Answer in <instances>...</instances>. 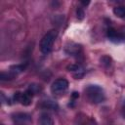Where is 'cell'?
<instances>
[{
    "label": "cell",
    "mask_w": 125,
    "mask_h": 125,
    "mask_svg": "<svg viewBox=\"0 0 125 125\" xmlns=\"http://www.w3.org/2000/svg\"><path fill=\"white\" fill-rule=\"evenodd\" d=\"M85 93H86V96H87L88 100L92 104L103 103L105 99L104 92L103 88L98 86V85H89L85 89Z\"/></svg>",
    "instance_id": "cell-1"
},
{
    "label": "cell",
    "mask_w": 125,
    "mask_h": 125,
    "mask_svg": "<svg viewBox=\"0 0 125 125\" xmlns=\"http://www.w3.org/2000/svg\"><path fill=\"white\" fill-rule=\"evenodd\" d=\"M57 37H58V31L56 29L49 30L43 36V38L40 41V46H39L40 47V51H41L42 54L47 55L52 51L54 42L57 39Z\"/></svg>",
    "instance_id": "cell-2"
},
{
    "label": "cell",
    "mask_w": 125,
    "mask_h": 125,
    "mask_svg": "<svg viewBox=\"0 0 125 125\" xmlns=\"http://www.w3.org/2000/svg\"><path fill=\"white\" fill-rule=\"evenodd\" d=\"M68 88V81L64 78H59L55 80L51 85V92L53 94L59 95L63 93Z\"/></svg>",
    "instance_id": "cell-3"
},
{
    "label": "cell",
    "mask_w": 125,
    "mask_h": 125,
    "mask_svg": "<svg viewBox=\"0 0 125 125\" xmlns=\"http://www.w3.org/2000/svg\"><path fill=\"white\" fill-rule=\"evenodd\" d=\"M13 121L16 125H28L31 122V116L27 113L18 112L13 114Z\"/></svg>",
    "instance_id": "cell-4"
},
{
    "label": "cell",
    "mask_w": 125,
    "mask_h": 125,
    "mask_svg": "<svg viewBox=\"0 0 125 125\" xmlns=\"http://www.w3.org/2000/svg\"><path fill=\"white\" fill-rule=\"evenodd\" d=\"M106 35L107 37L109 38L110 41L114 42V43H119L121 41H124L125 40V35L122 34V33H119L118 31H116L114 28L112 27H109L106 31Z\"/></svg>",
    "instance_id": "cell-5"
},
{
    "label": "cell",
    "mask_w": 125,
    "mask_h": 125,
    "mask_svg": "<svg viewBox=\"0 0 125 125\" xmlns=\"http://www.w3.org/2000/svg\"><path fill=\"white\" fill-rule=\"evenodd\" d=\"M38 125H54V120L49 113L43 112L39 117Z\"/></svg>",
    "instance_id": "cell-6"
},
{
    "label": "cell",
    "mask_w": 125,
    "mask_h": 125,
    "mask_svg": "<svg viewBox=\"0 0 125 125\" xmlns=\"http://www.w3.org/2000/svg\"><path fill=\"white\" fill-rule=\"evenodd\" d=\"M31 100H32V96L27 92H23V93H21V98H20V103L22 104V105H29L31 104Z\"/></svg>",
    "instance_id": "cell-7"
},
{
    "label": "cell",
    "mask_w": 125,
    "mask_h": 125,
    "mask_svg": "<svg viewBox=\"0 0 125 125\" xmlns=\"http://www.w3.org/2000/svg\"><path fill=\"white\" fill-rule=\"evenodd\" d=\"M26 68V64H16V65H12L10 67V72L13 73L15 76H17L18 74H20L21 72L24 71V69Z\"/></svg>",
    "instance_id": "cell-8"
},
{
    "label": "cell",
    "mask_w": 125,
    "mask_h": 125,
    "mask_svg": "<svg viewBox=\"0 0 125 125\" xmlns=\"http://www.w3.org/2000/svg\"><path fill=\"white\" fill-rule=\"evenodd\" d=\"M41 90H42L41 85L36 84V83H32V84H30V85L28 86V88H27L26 91H27L31 96H33V95H36V94H38L39 92H41Z\"/></svg>",
    "instance_id": "cell-9"
},
{
    "label": "cell",
    "mask_w": 125,
    "mask_h": 125,
    "mask_svg": "<svg viewBox=\"0 0 125 125\" xmlns=\"http://www.w3.org/2000/svg\"><path fill=\"white\" fill-rule=\"evenodd\" d=\"M42 107L43 108H47V109H58V104L52 100H46V101H43L42 103Z\"/></svg>",
    "instance_id": "cell-10"
},
{
    "label": "cell",
    "mask_w": 125,
    "mask_h": 125,
    "mask_svg": "<svg viewBox=\"0 0 125 125\" xmlns=\"http://www.w3.org/2000/svg\"><path fill=\"white\" fill-rule=\"evenodd\" d=\"M113 14L118 18H125V6H117L113 9Z\"/></svg>",
    "instance_id": "cell-11"
},
{
    "label": "cell",
    "mask_w": 125,
    "mask_h": 125,
    "mask_svg": "<svg viewBox=\"0 0 125 125\" xmlns=\"http://www.w3.org/2000/svg\"><path fill=\"white\" fill-rule=\"evenodd\" d=\"M68 49H69V51H66V53L69 54V55H73V54H78L79 51L81 50V47L79 45H76L75 44V45H73L71 47H66L65 50H68Z\"/></svg>",
    "instance_id": "cell-12"
},
{
    "label": "cell",
    "mask_w": 125,
    "mask_h": 125,
    "mask_svg": "<svg viewBox=\"0 0 125 125\" xmlns=\"http://www.w3.org/2000/svg\"><path fill=\"white\" fill-rule=\"evenodd\" d=\"M15 77V75L13 74V73H11L10 71H8V72H1V75H0V79L2 80V81H7V80H11V79H13Z\"/></svg>",
    "instance_id": "cell-13"
},
{
    "label": "cell",
    "mask_w": 125,
    "mask_h": 125,
    "mask_svg": "<svg viewBox=\"0 0 125 125\" xmlns=\"http://www.w3.org/2000/svg\"><path fill=\"white\" fill-rule=\"evenodd\" d=\"M100 61H101V63H102L104 66H105V67L109 66L110 63H111V59H110L108 56H104V57H102Z\"/></svg>",
    "instance_id": "cell-14"
},
{
    "label": "cell",
    "mask_w": 125,
    "mask_h": 125,
    "mask_svg": "<svg viewBox=\"0 0 125 125\" xmlns=\"http://www.w3.org/2000/svg\"><path fill=\"white\" fill-rule=\"evenodd\" d=\"M76 16H77V19H78L79 21H82V20L84 19L85 13H84V10H83V8H81V7H78V8L76 9Z\"/></svg>",
    "instance_id": "cell-15"
},
{
    "label": "cell",
    "mask_w": 125,
    "mask_h": 125,
    "mask_svg": "<svg viewBox=\"0 0 125 125\" xmlns=\"http://www.w3.org/2000/svg\"><path fill=\"white\" fill-rule=\"evenodd\" d=\"M71 97H72L73 99H77V98H79V94H78L77 92H73V93L71 94Z\"/></svg>",
    "instance_id": "cell-16"
},
{
    "label": "cell",
    "mask_w": 125,
    "mask_h": 125,
    "mask_svg": "<svg viewBox=\"0 0 125 125\" xmlns=\"http://www.w3.org/2000/svg\"><path fill=\"white\" fill-rule=\"evenodd\" d=\"M81 4L84 5V6H87V5L90 4V2H89V1H87V2H85V1H81Z\"/></svg>",
    "instance_id": "cell-17"
},
{
    "label": "cell",
    "mask_w": 125,
    "mask_h": 125,
    "mask_svg": "<svg viewBox=\"0 0 125 125\" xmlns=\"http://www.w3.org/2000/svg\"><path fill=\"white\" fill-rule=\"evenodd\" d=\"M123 108H124V110H125V101H124V103H123Z\"/></svg>",
    "instance_id": "cell-18"
}]
</instances>
